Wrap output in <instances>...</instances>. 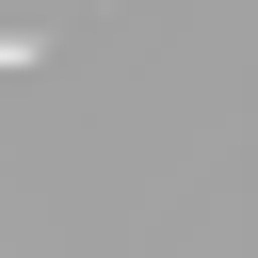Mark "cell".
<instances>
[{
    "mask_svg": "<svg viewBox=\"0 0 258 258\" xmlns=\"http://www.w3.org/2000/svg\"><path fill=\"white\" fill-rule=\"evenodd\" d=\"M32 48H48V32H32V0H0V64H32Z\"/></svg>",
    "mask_w": 258,
    "mask_h": 258,
    "instance_id": "cell-1",
    "label": "cell"
}]
</instances>
